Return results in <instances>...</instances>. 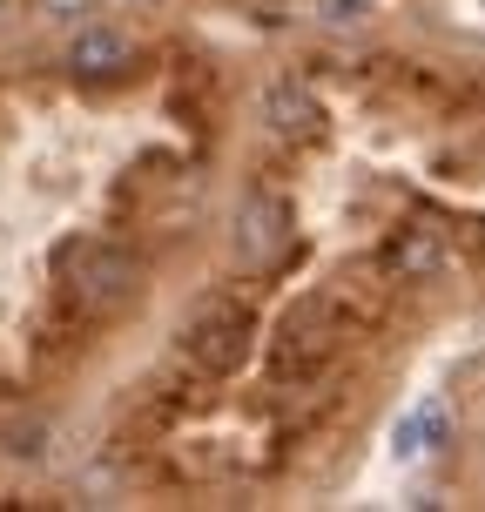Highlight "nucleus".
Segmentation results:
<instances>
[{
  "label": "nucleus",
  "mask_w": 485,
  "mask_h": 512,
  "mask_svg": "<svg viewBox=\"0 0 485 512\" xmlns=\"http://www.w3.org/2000/svg\"><path fill=\"white\" fill-rule=\"evenodd\" d=\"M54 270H61V297H68L81 317L122 310L128 297H135V283H142V263H135L122 243H108V236H68V243L54 250Z\"/></svg>",
  "instance_id": "nucleus-1"
},
{
  "label": "nucleus",
  "mask_w": 485,
  "mask_h": 512,
  "mask_svg": "<svg viewBox=\"0 0 485 512\" xmlns=\"http://www.w3.org/2000/svg\"><path fill=\"white\" fill-rule=\"evenodd\" d=\"M337 351V304L331 297H304L283 310L277 337H270V378L277 384H310Z\"/></svg>",
  "instance_id": "nucleus-2"
},
{
  "label": "nucleus",
  "mask_w": 485,
  "mask_h": 512,
  "mask_svg": "<svg viewBox=\"0 0 485 512\" xmlns=\"http://www.w3.org/2000/svg\"><path fill=\"white\" fill-rule=\"evenodd\" d=\"M250 337H256V317L236 297H209L189 324H182V358L196 364L203 378H230L236 364L250 358Z\"/></svg>",
  "instance_id": "nucleus-3"
},
{
  "label": "nucleus",
  "mask_w": 485,
  "mask_h": 512,
  "mask_svg": "<svg viewBox=\"0 0 485 512\" xmlns=\"http://www.w3.org/2000/svg\"><path fill=\"white\" fill-rule=\"evenodd\" d=\"M263 128L283 135V142H310L324 128V108H317V95H310L304 81H270L263 88Z\"/></svg>",
  "instance_id": "nucleus-4"
},
{
  "label": "nucleus",
  "mask_w": 485,
  "mask_h": 512,
  "mask_svg": "<svg viewBox=\"0 0 485 512\" xmlns=\"http://www.w3.org/2000/svg\"><path fill=\"white\" fill-rule=\"evenodd\" d=\"M283 230H290V216H283L277 196H243V209H236V250L250 256V263L277 256L283 250Z\"/></svg>",
  "instance_id": "nucleus-5"
},
{
  "label": "nucleus",
  "mask_w": 485,
  "mask_h": 512,
  "mask_svg": "<svg viewBox=\"0 0 485 512\" xmlns=\"http://www.w3.org/2000/svg\"><path fill=\"white\" fill-rule=\"evenodd\" d=\"M445 270V236L438 230H398V243L384 250V277H438Z\"/></svg>",
  "instance_id": "nucleus-6"
},
{
  "label": "nucleus",
  "mask_w": 485,
  "mask_h": 512,
  "mask_svg": "<svg viewBox=\"0 0 485 512\" xmlns=\"http://www.w3.org/2000/svg\"><path fill=\"white\" fill-rule=\"evenodd\" d=\"M122 61H128V41H122V34H108V27L81 34L75 54H68V68H75V75H115Z\"/></svg>",
  "instance_id": "nucleus-7"
},
{
  "label": "nucleus",
  "mask_w": 485,
  "mask_h": 512,
  "mask_svg": "<svg viewBox=\"0 0 485 512\" xmlns=\"http://www.w3.org/2000/svg\"><path fill=\"white\" fill-rule=\"evenodd\" d=\"M432 445H445V411H418L405 432H398V452H432Z\"/></svg>",
  "instance_id": "nucleus-8"
},
{
  "label": "nucleus",
  "mask_w": 485,
  "mask_h": 512,
  "mask_svg": "<svg viewBox=\"0 0 485 512\" xmlns=\"http://www.w3.org/2000/svg\"><path fill=\"white\" fill-rule=\"evenodd\" d=\"M7 452H14V459H41V438H48V425H7Z\"/></svg>",
  "instance_id": "nucleus-9"
},
{
  "label": "nucleus",
  "mask_w": 485,
  "mask_h": 512,
  "mask_svg": "<svg viewBox=\"0 0 485 512\" xmlns=\"http://www.w3.org/2000/svg\"><path fill=\"white\" fill-rule=\"evenodd\" d=\"M358 7H364V0H324V14H331V21H351Z\"/></svg>",
  "instance_id": "nucleus-10"
},
{
  "label": "nucleus",
  "mask_w": 485,
  "mask_h": 512,
  "mask_svg": "<svg viewBox=\"0 0 485 512\" xmlns=\"http://www.w3.org/2000/svg\"><path fill=\"white\" fill-rule=\"evenodd\" d=\"M41 7H48L54 21H75V14H81V0H41Z\"/></svg>",
  "instance_id": "nucleus-11"
}]
</instances>
